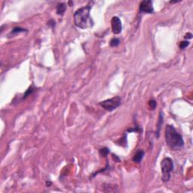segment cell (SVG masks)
<instances>
[{
    "mask_svg": "<svg viewBox=\"0 0 193 193\" xmlns=\"http://www.w3.org/2000/svg\"><path fill=\"white\" fill-rule=\"evenodd\" d=\"M91 5H87L86 6L79 8L74 13V23L76 27L81 29L91 28L93 26V21L90 15Z\"/></svg>",
    "mask_w": 193,
    "mask_h": 193,
    "instance_id": "6da1fadb",
    "label": "cell"
},
{
    "mask_svg": "<svg viewBox=\"0 0 193 193\" xmlns=\"http://www.w3.org/2000/svg\"><path fill=\"white\" fill-rule=\"evenodd\" d=\"M165 140L167 145L172 149H180L184 147V141L183 137L178 133L174 127L171 124H167L165 128Z\"/></svg>",
    "mask_w": 193,
    "mask_h": 193,
    "instance_id": "7a4b0ae2",
    "label": "cell"
},
{
    "mask_svg": "<svg viewBox=\"0 0 193 193\" xmlns=\"http://www.w3.org/2000/svg\"><path fill=\"white\" fill-rule=\"evenodd\" d=\"M161 168L162 177L161 180L164 183L168 182L171 179V173L173 170V162L171 158H165L161 162Z\"/></svg>",
    "mask_w": 193,
    "mask_h": 193,
    "instance_id": "3957f363",
    "label": "cell"
},
{
    "mask_svg": "<svg viewBox=\"0 0 193 193\" xmlns=\"http://www.w3.org/2000/svg\"><path fill=\"white\" fill-rule=\"evenodd\" d=\"M122 104V98L119 96H116L110 99H107L104 101L99 103L100 106L103 107L104 110H107L109 112H112L113 110L118 107Z\"/></svg>",
    "mask_w": 193,
    "mask_h": 193,
    "instance_id": "277c9868",
    "label": "cell"
},
{
    "mask_svg": "<svg viewBox=\"0 0 193 193\" xmlns=\"http://www.w3.org/2000/svg\"><path fill=\"white\" fill-rule=\"evenodd\" d=\"M139 11L143 14H153L154 13V8L153 6V2L150 0H144L140 2L139 6Z\"/></svg>",
    "mask_w": 193,
    "mask_h": 193,
    "instance_id": "5b68a950",
    "label": "cell"
},
{
    "mask_svg": "<svg viewBox=\"0 0 193 193\" xmlns=\"http://www.w3.org/2000/svg\"><path fill=\"white\" fill-rule=\"evenodd\" d=\"M111 26H112V33L114 34L118 35L121 33L122 30V24L119 17L116 16L112 17V20H111Z\"/></svg>",
    "mask_w": 193,
    "mask_h": 193,
    "instance_id": "8992f818",
    "label": "cell"
},
{
    "mask_svg": "<svg viewBox=\"0 0 193 193\" xmlns=\"http://www.w3.org/2000/svg\"><path fill=\"white\" fill-rule=\"evenodd\" d=\"M144 155L145 153L143 150H142V149L137 150V153H135V155H134V157H133V161L135 163H140L143 160V159Z\"/></svg>",
    "mask_w": 193,
    "mask_h": 193,
    "instance_id": "52a82bcc",
    "label": "cell"
},
{
    "mask_svg": "<svg viewBox=\"0 0 193 193\" xmlns=\"http://www.w3.org/2000/svg\"><path fill=\"white\" fill-rule=\"evenodd\" d=\"M67 5L64 2H60L57 5V14L58 15L63 16L64 13H65L66 10H67Z\"/></svg>",
    "mask_w": 193,
    "mask_h": 193,
    "instance_id": "ba28073f",
    "label": "cell"
},
{
    "mask_svg": "<svg viewBox=\"0 0 193 193\" xmlns=\"http://www.w3.org/2000/svg\"><path fill=\"white\" fill-rule=\"evenodd\" d=\"M163 122H164V117H163L162 111H160L159 112V120H158V122H157V131H156V137H159V133H160V130L162 126Z\"/></svg>",
    "mask_w": 193,
    "mask_h": 193,
    "instance_id": "9c48e42d",
    "label": "cell"
},
{
    "mask_svg": "<svg viewBox=\"0 0 193 193\" xmlns=\"http://www.w3.org/2000/svg\"><path fill=\"white\" fill-rule=\"evenodd\" d=\"M25 32H28V30H27V29L21 28V27H14L12 30L11 31V33H9L8 36L11 37V36H15V35H17L20 33H25Z\"/></svg>",
    "mask_w": 193,
    "mask_h": 193,
    "instance_id": "30bf717a",
    "label": "cell"
},
{
    "mask_svg": "<svg viewBox=\"0 0 193 193\" xmlns=\"http://www.w3.org/2000/svg\"><path fill=\"white\" fill-rule=\"evenodd\" d=\"M120 43H121V41H120L119 39L118 38H113L110 40V47H117L120 45Z\"/></svg>",
    "mask_w": 193,
    "mask_h": 193,
    "instance_id": "8fae6325",
    "label": "cell"
},
{
    "mask_svg": "<svg viewBox=\"0 0 193 193\" xmlns=\"http://www.w3.org/2000/svg\"><path fill=\"white\" fill-rule=\"evenodd\" d=\"M99 153H100V156L106 157L107 155L110 153V149L106 148V147H104V148L100 149V150H99Z\"/></svg>",
    "mask_w": 193,
    "mask_h": 193,
    "instance_id": "7c38bea8",
    "label": "cell"
},
{
    "mask_svg": "<svg viewBox=\"0 0 193 193\" xmlns=\"http://www.w3.org/2000/svg\"><path fill=\"white\" fill-rule=\"evenodd\" d=\"M35 90H36V88H35V87H33V86H32V87H29L28 89L27 90V91L25 92L24 95V97H23V99H25V98H27L29 95H30L31 93L34 92Z\"/></svg>",
    "mask_w": 193,
    "mask_h": 193,
    "instance_id": "4fadbf2b",
    "label": "cell"
},
{
    "mask_svg": "<svg viewBox=\"0 0 193 193\" xmlns=\"http://www.w3.org/2000/svg\"><path fill=\"white\" fill-rule=\"evenodd\" d=\"M189 45V41H183V42H181L180 44V49H185L186 47H188Z\"/></svg>",
    "mask_w": 193,
    "mask_h": 193,
    "instance_id": "5bb4252c",
    "label": "cell"
},
{
    "mask_svg": "<svg viewBox=\"0 0 193 193\" xmlns=\"http://www.w3.org/2000/svg\"><path fill=\"white\" fill-rule=\"evenodd\" d=\"M149 106H150L151 110H154L156 108L157 103L155 100H149Z\"/></svg>",
    "mask_w": 193,
    "mask_h": 193,
    "instance_id": "9a60e30c",
    "label": "cell"
},
{
    "mask_svg": "<svg viewBox=\"0 0 193 193\" xmlns=\"http://www.w3.org/2000/svg\"><path fill=\"white\" fill-rule=\"evenodd\" d=\"M55 24H56V22L54 20H50L48 22V25L49 27H51V28H54L55 27Z\"/></svg>",
    "mask_w": 193,
    "mask_h": 193,
    "instance_id": "2e32d148",
    "label": "cell"
},
{
    "mask_svg": "<svg viewBox=\"0 0 193 193\" xmlns=\"http://www.w3.org/2000/svg\"><path fill=\"white\" fill-rule=\"evenodd\" d=\"M186 39H191L192 38V34L191 33H188L187 34H186V36H184Z\"/></svg>",
    "mask_w": 193,
    "mask_h": 193,
    "instance_id": "e0dca14e",
    "label": "cell"
},
{
    "mask_svg": "<svg viewBox=\"0 0 193 193\" xmlns=\"http://www.w3.org/2000/svg\"><path fill=\"white\" fill-rule=\"evenodd\" d=\"M51 185V181H46V186H50Z\"/></svg>",
    "mask_w": 193,
    "mask_h": 193,
    "instance_id": "ac0fdd59",
    "label": "cell"
},
{
    "mask_svg": "<svg viewBox=\"0 0 193 193\" xmlns=\"http://www.w3.org/2000/svg\"><path fill=\"white\" fill-rule=\"evenodd\" d=\"M180 1H173V2H170V3H177V2H180Z\"/></svg>",
    "mask_w": 193,
    "mask_h": 193,
    "instance_id": "d6986e66",
    "label": "cell"
}]
</instances>
